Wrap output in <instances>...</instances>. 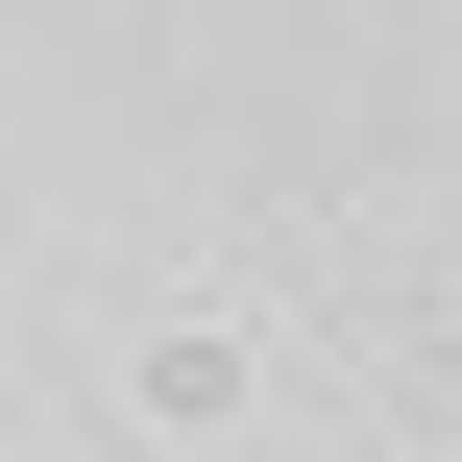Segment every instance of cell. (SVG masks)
<instances>
[{
	"label": "cell",
	"instance_id": "6da1fadb",
	"mask_svg": "<svg viewBox=\"0 0 462 462\" xmlns=\"http://www.w3.org/2000/svg\"><path fill=\"white\" fill-rule=\"evenodd\" d=\"M122 390H146V439H219V414H244V341H219V317H146Z\"/></svg>",
	"mask_w": 462,
	"mask_h": 462
}]
</instances>
